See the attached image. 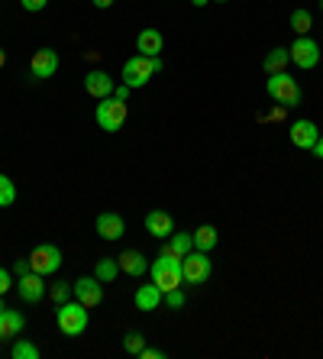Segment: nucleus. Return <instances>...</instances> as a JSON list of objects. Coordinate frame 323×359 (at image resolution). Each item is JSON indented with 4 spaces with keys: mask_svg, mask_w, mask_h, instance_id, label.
<instances>
[{
    "mask_svg": "<svg viewBox=\"0 0 323 359\" xmlns=\"http://www.w3.org/2000/svg\"><path fill=\"white\" fill-rule=\"evenodd\" d=\"M29 72H33V78H52L58 72V52L55 49H39L33 52V62H29Z\"/></svg>",
    "mask_w": 323,
    "mask_h": 359,
    "instance_id": "12",
    "label": "nucleus"
},
{
    "mask_svg": "<svg viewBox=\"0 0 323 359\" xmlns=\"http://www.w3.org/2000/svg\"><path fill=\"white\" fill-rule=\"evenodd\" d=\"M158 304H162V288H158L156 282L136 288V308L139 311H156Z\"/></svg>",
    "mask_w": 323,
    "mask_h": 359,
    "instance_id": "18",
    "label": "nucleus"
},
{
    "mask_svg": "<svg viewBox=\"0 0 323 359\" xmlns=\"http://www.w3.org/2000/svg\"><path fill=\"white\" fill-rule=\"evenodd\" d=\"M194 250H200V252H210L217 246V240H220V233H217V226H210V224H204V226H198L194 230Z\"/></svg>",
    "mask_w": 323,
    "mask_h": 359,
    "instance_id": "20",
    "label": "nucleus"
},
{
    "mask_svg": "<svg viewBox=\"0 0 323 359\" xmlns=\"http://www.w3.org/2000/svg\"><path fill=\"white\" fill-rule=\"evenodd\" d=\"M165 246L174 252V256H178V259H184V256L194 250V236H191V233H172Z\"/></svg>",
    "mask_w": 323,
    "mask_h": 359,
    "instance_id": "22",
    "label": "nucleus"
},
{
    "mask_svg": "<svg viewBox=\"0 0 323 359\" xmlns=\"http://www.w3.org/2000/svg\"><path fill=\"white\" fill-rule=\"evenodd\" d=\"M10 285H13V282H10V272H7V269H0V294H7Z\"/></svg>",
    "mask_w": 323,
    "mask_h": 359,
    "instance_id": "32",
    "label": "nucleus"
},
{
    "mask_svg": "<svg viewBox=\"0 0 323 359\" xmlns=\"http://www.w3.org/2000/svg\"><path fill=\"white\" fill-rule=\"evenodd\" d=\"M320 10H323V0H320Z\"/></svg>",
    "mask_w": 323,
    "mask_h": 359,
    "instance_id": "41",
    "label": "nucleus"
},
{
    "mask_svg": "<svg viewBox=\"0 0 323 359\" xmlns=\"http://www.w3.org/2000/svg\"><path fill=\"white\" fill-rule=\"evenodd\" d=\"M94 120H97L100 130L116 133V130L126 123V100H116L114 94H110V97H104L97 104V110H94Z\"/></svg>",
    "mask_w": 323,
    "mask_h": 359,
    "instance_id": "5",
    "label": "nucleus"
},
{
    "mask_svg": "<svg viewBox=\"0 0 323 359\" xmlns=\"http://www.w3.org/2000/svg\"><path fill=\"white\" fill-rule=\"evenodd\" d=\"M23 4V10H29V13H39V10L49 7V0H20Z\"/></svg>",
    "mask_w": 323,
    "mask_h": 359,
    "instance_id": "30",
    "label": "nucleus"
},
{
    "mask_svg": "<svg viewBox=\"0 0 323 359\" xmlns=\"http://www.w3.org/2000/svg\"><path fill=\"white\" fill-rule=\"evenodd\" d=\"M91 4H94V7H97V10H107V7H114V0H91Z\"/></svg>",
    "mask_w": 323,
    "mask_h": 359,
    "instance_id": "35",
    "label": "nucleus"
},
{
    "mask_svg": "<svg viewBox=\"0 0 323 359\" xmlns=\"http://www.w3.org/2000/svg\"><path fill=\"white\" fill-rule=\"evenodd\" d=\"M42 278L46 276H39V272H26V276L17 282V292L26 304H39V301L49 294V285L42 282Z\"/></svg>",
    "mask_w": 323,
    "mask_h": 359,
    "instance_id": "10",
    "label": "nucleus"
},
{
    "mask_svg": "<svg viewBox=\"0 0 323 359\" xmlns=\"http://www.w3.org/2000/svg\"><path fill=\"white\" fill-rule=\"evenodd\" d=\"M317 140H320V130H317L314 120H294V123H291V146L314 149Z\"/></svg>",
    "mask_w": 323,
    "mask_h": 359,
    "instance_id": "11",
    "label": "nucleus"
},
{
    "mask_svg": "<svg viewBox=\"0 0 323 359\" xmlns=\"http://www.w3.org/2000/svg\"><path fill=\"white\" fill-rule=\"evenodd\" d=\"M162 46H165V39H162V33L152 29V26H146V29L136 36V52H139V55L156 59V55H162Z\"/></svg>",
    "mask_w": 323,
    "mask_h": 359,
    "instance_id": "16",
    "label": "nucleus"
},
{
    "mask_svg": "<svg viewBox=\"0 0 323 359\" xmlns=\"http://www.w3.org/2000/svg\"><path fill=\"white\" fill-rule=\"evenodd\" d=\"M146 230H149V236L168 240V236L174 233V220H172V214H165V210H149V214H146Z\"/></svg>",
    "mask_w": 323,
    "mask_h": 359,
    "instance_id": "14",
    "label": "nucleus"
},
{
    "mask_svg": "<svg viewBox=\"0 0 323 359\" xmlns=\"http://www.w3.org/2000/svg\"><path fill=\"white\" fill-rule=\"evenodd\" d=\"M84 91L91 94V97L104 100L114 94V78L107 75V72H100V68H94V72H88L84 75Z\"/></svg>",
    "mask_w": 323,
    "mask_h": 359,
    "instance_id": "13",
    "label": "nucleus"
},
{
    "mask_svg": "<svg viewBox=\"0 0 323 359\" xmlns=\"http://www.w3.org/2000/svg\"><path fill=\"white\" fill-rule=\"evenodd\" d=\"M310 26H314V20H310V13H307L304 7H298V10H291V29L298 36H307L310 33Z\"/></svg>",
    "mask_w": 323,
    "mask_h": 359,
    "instance_id": "23",
    "label": "nucleus"
},
{
    "mask_svg": "<svg viewBox=\"0 0 323 359\" xmlns=\"http://www.w3.org/2000/svg\"><path fill=\"white\" fill-rule=\"evenodd\" d=\"M4 311H7V304H4V294H0V314H4Z\"/></svg>",
    "mask_w": 323,
    "mask_h": 359,
    "instance_id": "39",
    "label": "nucleus"
},
{
    "mask_svg": "<svg viewBox=\"0 0 323 359\" xmlns=\"http://www.w3.org/2000/svg\"><path fill=\"white\" fill-rule=\"evenodd\" d=\"M10 356L13 359H39V346L29 340H17L13 343V350H10Z\"/></svg>",
    "mask_w": 323,
    "mask_h": 359,
    "instance_id": "25",
    "label": "nucleus"
},
{
    "mask_svg": "<svg viewBox=\"0 0 323 359\" xmlns=\"http://www.w3.org/2000/svg\"><path fill=\"white\" fill-rule=\"evenodd\" d=\"M214 4H226V0H214Z\"/></svg>",
    "mask_w": 323,
    "mask_h": 359,
    "instance_id": "40",
    "label": "nucleus"
},
{
    "mask_svg": "<svg viewBox=\"0 0 323 359\" xmlns=\"http://www.w3.org/2000/svg\"><path fill=\"white\" fill-rule=\"evenodd\" d=\"M58 330L65 337H81L88 330V308H84L81 301H65V304H58Z\"/></svg>",
    "mask_w": 323,
    "mask_h": 359,
    "instance_id": "4",
    "label": "nucleus"
},
{
    "mask_svg": "<svg viewBox=\"0 0 323 359\" xmlns=\"http://www.w3.org/2000/svg\"><path fill=\"white\" fill-rule=\"evenodd\" d=\"M162 72V55L149 59V55H133L123 65V84L126 88H146L152 78Z\"/></svg>",
    "mask_w": 323,
    "mask_h": 359,
    "instance_id": "2",
    "label": "nucleus"
},
{
    "mask_svg": "<svg viewBox=\"0 0 323 359\" xmlns=\"http://www.w3.org/2000/svg\"><path fill=\"white\" fill-rule=\"evenodd\" d=\"M149 272H152V282L162 288V294L174 292V288H181V285H184L181 259H178V256H174L168 246H162V252L156 256V262L149 266Z\"/></svg>",
    "mask_w": 323,
    "mask_h": 359,
    "instance_id": "1",
    "label": "nucleus"
},
{
    "mask_svg": "<svg viewBox=\"0 0 323 359\" xmlns=\"http://www.w3.org/2000/svg\"><path fill=\"white\" fill-rule=\"evenodd\" d=\"M162 301H165L168 308H184V294H181V288H174V292H165V294H162Z\"/></svg>",
    "mask_w": 323,
    "mask_h": 359,
    "instance_id": "29",
    "label": "nucleus"
},
{
    "mask_svg": "<svg viewBox=\"0 0 323 359\" xmlns=\"http://www.w3.org/2000/svg\"><path fill=\"white\" fill-rule=\"evenodd\" d=\"M291 62H294V65L298 68H314L317 62H320V46H317L314 39H310V36H301L298 42H291Z\"/></svg>",
    "mask_w": 323,
    "mask_h": 359,
    "instance_id": "9",
    "label": "nucleus"
},
{
    "mask_svg": "<svg viewBox=\"0 0 323 359\" xmlns=\"http://www.w3.org/2000/svg\"><path fill=\"white\" fill-rule=\"evenodd\" d=\"M116 272H120V262H116V259H97V266H94V276H97L104 285L114 282Z\"/></svg>",
    "mask_w": 323,
    "mask_h": 359,
    "instance_id": "24",
    "label": "nucleus"
},
{
    "mask_svg": "<svg viewBox=\"0 0 323 359\" xmlns=\"http://www.w3.org/2000/svg\"><path fill=\"white\" fill-rule=\"evenodd\" d=\"M49 294H52V301H55V304H65V301L71 298V285H68V282H55V285H49Z\"/></svg>",
    "mask_w": 323,
    "mask_h": 359,
    "instance_id": "28",
    "label": "nucleus"
},
{
    "mask_svg": "<svg viewBox=\"0 0 323 359\" xmlns=\"http://www.w3.org/2000/svg\"><path fill=\"white\" fill-rule=\"evenodd\" d=\"M13 272H17V276H20V278H23V276H26V272H33V266H29V259H20V262H17V266H13Z\"/></svg>",
    "mask_w": 323,
    "mask_h": 359,
    "instance_id": "31",
    "label": "nucleus"
},
{
    "mask_svg": "<svg viewBox=\"0 0 323 359\" xmlns=\"http://www.w3.org/2000/svg\"><path fill=\"white\" fill-rule=\"evenodd\" d=\"M23 327H26V320H23V314H17V311H4L0 314V340H7V337H20L23 334Z\"/></svg>",
    "mask_w": 323,
    "mask_h": 359,
    "instance_id": "19",
    "label": "nucleus"
},
{
    "mask_svg": "<svg viewBox=\"0 0 323 359\" xmlns=\"http://www.w3.org/2000/svg\"><path fill=\"white\" fill-rule=\"evenodd\" d=\"M266 91H268V97L278 100L282 107H298L301 104V88L288 72H275V75H268Z\"/></svg>",
    "mask_w": 323,
    "mask_h": 359,
    "instance_id": "3",
    "label": "nucleus"
},
{
    "mask_svg": "<svg viewBox=\"0 0 323 359\" xmlns=\"http://www.w3.org/2000/svg\"><path fill=\"white\" fill-rule=\"evenodd\" d=\"M288 62H291V52L284 49V46H275V49L266 55L262 68H266V75H275V72H284V65H288Z\"/></svg>",
    "mask_w": 323,
    "mask_h": 359,
    "instance_id": "21",
    "label": "nucleus"
},
{
    "mask_svg": "<svg viewBox=\"0 0 323 359\" xmlns=\"http://www.w3.org/2000/svg\"><path fill=\"white\" fill-rule=\"evenodd\" d=\"M71 292H75V298L81 301L84 308H97L104 301V282L97 276H84L78 282H71Z\"/></svg>",
    "mask_w": 323,
    "mask_h": 359,
    "instance_id": "8",
    "label": "nucleus"
},
{
    "mask_svg": "<svg viewBox=\"0 0 323 359\" xmlns=\"http://www.w3.org/2000/svg\"><path fill=\"white\" fill-rule=\"evenodd\" d=\"M94 226H97V236H100V240H110V243L120 240V236L126 233L123 217H120V214H110V210H107V214H100Z\"/></svg>",
    "mask_w": 323,
    "mask_h": 359,
    "instance_id": "15",
    "label": "nucleus"
},
{
    "mask_svg": "<svg viewBox=\"0 0 323 359\" xmlns=\"http://www.w3.org/2000/svg\"><path fill=\"white\" fill-rule=\"evenodd\" d=\"M210 259H207V252H200V250H191L188 256L181 259V276L188 285H204L210 278Z\"/></svg>",
    "mask_w": 323,
    "mask_h": 359,
    "instance_id": "6",
    "label": "nucleus"
},
{
    "mask_svg": "<svg viewBox=\"0 0 323 359\" xmlns=\"http://www.w3.org/2000/svg\"><path fill=\"white\" fill-rule=\"evenodd\" d=\"M116 262H120V272H126V276H133V278L149 272V262H146V256H142L139 250H126Z\"/></svg>",
    "mask_w": 323,
    "mask_h": 359,
    "instance_id": "17",
    "label": "nucleus"
},
{
    "mask_svg": "<svg viewBox=\"0 0 323 359\" xmlns=\"http://www.w3.org/2000/svg\"><path fill=\"white\" fill-rule=\"evenodd\" d=\"M13 201H17V184L0 175V208H13Z\"/></svg>",
    "mask_w": 323,
    "mask_h": 359,
    "instance_id": "26",
    "label": "nucleus"
},
{
    "mask_svg": "<svg viewBox=\"0 0 323 359\" xmlns=\"http://www.w3.org/2000/svg\"><path fill=\"white\" fill-rule=\"evenodd\" d=\"M4 65H7V52L0 49V68H4Z\"/></svg>",
    "mask_w": 323,
    "mask_h": 359,
    "instance_id": "38",
    "label": "nucleus"
},
{
    "mask_svg": "<svg viewBox=\"0 0 323 359\" xmlns=\"http://www.w3.org/2000/svg\"><path fill=\"white\" fill-rule=\"evenodd\" d=\"M130 91H133V88H126V84L123 88H114V97L116 100H130Z\"/></svg>",
    "mask_w": 323,
    "mask_h": 359,
    "instance_id": "34",
    "label": "nucleus"
},
{
    "mask_svg": "<svg viewBox=\"0 0 323 359\" xmlns=\"http://www.w3.org/2000/svg\"><path fill=\"white\" fill-rule=\"evenodd\" d=\"M29 266L39 276H55L58 269H62V250H58L55 243H42V246L33 250V256H29Z\"/></svg>",
    "mask_w": 323,
    "mask_h": 359,
    "instance_id": "7",
    "label": "nucleus"
},
{
    "mask_svg": "<svg viewBox=\"0 0 323 359\" xmlns=\"http://www.w3.org/2000/svg\"><path fill=\"white\" fill-rule=\"evenodd\" d=\"M314 152H317V159H323V133H320V140H317V146H314Z\"/></svg>",
    "mask_w": 323,
    "mask_h": 359,
    "instance_id": "36",
    "label": "nucleus"
},
{
    "mask_svg": "<svg viewBox=\"0 0 323 359\" xmlns=\"http://www.w3.org/2000/svg\"><path fill=\"white\" fill-rule=\"evenodd\" d=\"M139 359H162V350H152V346H142Z\"/></svg>",
    "mask_w": 323,
    "mask_h": 359,
    "instance_id": "33",
    "label": "nucleus"
},
{
    "mask_svg": "<svg viewBox=\"0 0 323 359\" xmlns=\"http://www.w3.org/2000/svg\"><path fill=\"white\" fill-rule=\"evenodd\" d=\"M191 4H194V7H207L210 0H191Z\"/></svg>",
    "mask_w": 323,
    "mask_h": 359,
    "instance_id": "37",
    "label": "nucleus"
},
{
    "mask_svg": "<svg viewBox=\"0 0 323 359\" xmlns=\"http://www.w3.org/2000/svg\"><path fill=\"white\" fill-rule=\"evenodd\" d=\"M142 346H146V337L136 334V330H133V334H126V337H123V350L130 353V356H139Z\"/></svg>",
    "mask_w": 323,
    "mask_h": 359,
    "instance_id": "27",
    "label": "nucleus"
}]
</instances>
